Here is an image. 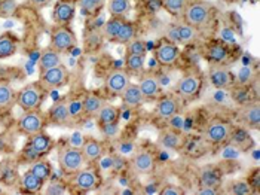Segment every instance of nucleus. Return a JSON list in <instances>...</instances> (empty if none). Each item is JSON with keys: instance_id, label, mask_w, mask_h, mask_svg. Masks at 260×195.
Wrapping results in <instances>:
<instances>
[{"instance_id": "f257e3e1", "label": "nucleus", "mask_w": 260, "mask_h": 195, "mask_svg": "<svg viewBox=\"0 0 260 195\" xmlns=\"http://www.w3.org/2000/svg\"><path fill=\"white\" fill-rule=\"evenodd\" d=\"M15 100H17V104L20 106L24 112L39 109V106L42 104V100H43V90H42V85L33 82V83L24 87L20 93L17 94Z\"/></svg>"}, {"instance_id": "f03ea898", "label": "nucleus", "mask_w": 260, "mask_h": 195, "mask_svg": "<svg viewBox=\"0 0 260 195\" xmlns=\"http://www.w3.org/2000/svg\"><path fill=\"white\" fill-rule=\"evenodd\" d=\"M58 164L64 173L75 175L80 169H83V164H85L83 154L80 149H76V148H70V146L62 148L58 154Z\"/></svg>"}, {"instance_id": "7ed1b4c3", "label": "nucleus", "mask_w": 260, "mask_h": 195, "mask_svg": "<svg viewBox=\"0 0 260 195\" xmlns=\"http://www.w3.org/2000/svg\"><path fill=\"white\" fill-rule=\"evenodd\" d=\"M211 17V5L207 2H197L186 8L184 11V20L192 27L205 25Z\"/></svg>"}, {"instance_id": "20e7f679", "label": "nucleus", "mask_w": 260, "mask_h": 195, "mask_svg": "<svg viewBox=\"0 0 260 195\" xmlns=\"http://www.w3.org/2000/svg\"><path fill=\"white\" fill-rule=\"evenodd\" d=\"M76 45H78V39H76L75 33L70 29H67L66 25H58L52 30L49 48H52L58 52H66V51H70L72 48H75Z\"/></svg>"}, {"instance_id": "39448f33", "label": "nucleus", "mask_w": 260, "mask_h": 195, "mask_svg": "<svg viewBox=\"0 0 260 195\" xmlns=\"http://www.w3.org/2000/svg\"><path fill=\"white\" fill-rule=\"evenodd\" d=\"M45 127V117L39 109L36 110H27L18 119V130L22 134L31 136L43 130Z\"/></svg>"}, {"instance_id": "423d86ee", "label": "nucleus", "mask_w": 260, "mask_h": 195, "mask_svg": "<svg viewBox=\"0 0 260 195\" xmlns=\"http://www.w3.org/2000/svg\"><path fill=\"white\" fill-rule=\"evenodd\" d=\"M69 78V70L66 66H57L52 69H48L45 72L40 73L39 83L45 88H58L61 85H64Z\"/></svg>"}, {"instance_id": "0eeeda50", "label": "nucleus", "mask_w": 260, "mask_h": 195, "mask_svg": "<svg viewBox=\"0 0 260 195\" xmlns=\"http://www.w3.org/2000/svg\"><path fill=\"white\" fill-rule=\"evenodd\" d=\"M231 131H232L231 124L223 122V121H214V122H211V124L205 128L204 138H205L208 143L217 145V143L226 142V140L229 138Z\"/></svg>"}, {"instance_id": "6e6552de", "label": "nucleus", "mask_w": 260, "mask_h": 195, "mask_svg": "<svg viewBox=\"0 0 260 195\" xmlns=\"http://www.w3.org/2000/svg\"><path fill=\"white\" fill-rule=\"evenodd\" d=\"M99 182L100 177L92 169H80L79 172L73 175V186L79 191H92L94 188H97Z\"/></svg>"}, {"instance_id": "1a4fd4ad", "label": "nucleus", "mask_w": 260, "mask_h": 195, "mask_svg": "<svg viewBox=\"0 0 260 195\" xmlns=\"http://www.w3.org/2000/svg\"><path fill=\"white\" fill-rule=\"evenodd\" d=\"M75 12H76V6L73 2H57L54 6V12H52V18L58 24V25H66L69 22H72L75 18Z\"/></svg>"}, {"instance_id": "9d476101", "label": "nucleus", "mask_w": 260, "mask_h": 195, "mask_svg": "<svg viewBox=\"0 0 260 195\" xmlns=\"http://www.w3.org/2000/svg\"><path fill=\"white\" fill-rule=\"evenodd\" d=\"M131 82H129V76H128V73L126 72H123V70H115V72H112L107 79H106V87H107V90L112 93V94H115V96H120V93L129 85Z\"/></svg>"}, {"instance_id": "9b49d317", "label": "nucleus", "mask_w": 260, "mask_h": 195, "mask_svg": "<svg viewBox=\"0 0 260 195\" xmlns=\"http://www.w3.org/2000/svg\"><path fill=\"white\" fill-rule=\"evenodd\" d=\"M179 54H180V48L177 46V43L165 42L156 49V60L162 66H171L179 59Z\"/></svg>"}, {"instance_id": "f8f14e48", "label": "nucleus", "mask_w": 260, "mask_h": 195, "mask_svg": "<svg viewBox=\"0 0 260 195\" xmlns=\"http://www.w3.org/2000/svg\"><path fill=\"white\" fill-rule=\"evenodd\" d=\"M133 170L139 175H150L155 170V158L149 152H139L131 159Z\"/></svg>"}, {"instance_id": "ddd939ff", "label": "nucleus", "mask_w": 260, "mask_h": 195, "mask_svg": "<svg viewBox=\"0 0 260 195\" xmlns=\"http://www.w3.org/2000/svg\"><path fill=\"white\" fill-rule=\"evenodd\" d=\"M197 30L195 27L186 24V25H171L168 29V38L173 40V43H189L195 39Z\"/></svg>"}, {"instance_id": "4468645a", "label": "nucleus", "mask_w": 260, "mask_h": 195, "mask_svg": "<svg viewBox=\"0 0 260 195\" xmlns=\"http://www.w3.org/2000/svg\"><path fill=\"white\" fill-rule=\"evenodd\" d=\"M241 122L250 130H259L260 127V107L259 103L247 104L240 114Z\"/></svg>"}, {"instance_id": "2eb2a0df", "label": "nucleus", "mask_w": 260, "mask_h": 195, "mask_svg": "<svg viewBox=\"0 0 260 195\" xmlns=\"http://www.w3.org/2000/svg\"><path fill=\"white\" fill-rule=\"evenodd\" d=\"M48 118H49V122L54 124V125H67L70 122V109L66 103H55L54 106H51L49 112H48Z\"/></svg>"}, {"instance_id": "dca6fc26", "label": "nucleus", "mask_w": 260, "mask_h": 195, "mask_svg": "<svg viewBox=\"0 0 260 195\" xmlns=\"http://www.w3.org/2000/svg\"><path fill=\"white\" fill-rule=\"evenodd\" d=\"M83 154V159L86 162H97L100 161L104 155V146L101 145V142L95 138H89L83 143V148L80 149Z\"/></svg>"}, {"instance_id": "f3484780", "label": "nucleus", "mask_w": 260, "mask_h": 195, "mask_svg": "<svg viewBox=\"0 0 260 195\" xmlns=\"http://www.w3.org/2000/svg\"><path fill=\"white\" fill-rule=\"evenodd\" d=\"M120 98H122V103L128 107H137V106L143 104V101H144V96L141 93L140 87L136 83H129L120 93Z\"/></svg>"}, {"instance_id": "a211bd4d", "label": "nucleus", "mask_w": 260, "mask_h": 195, "mask_svg": "<svg viewBox=\"0 0 260 195\" xmlns=\"http://www.w3.org/2000/svg\"><path fill=\"white\" fill-rule=\"evenodd\" d=\"M179 109H180V106H179V101L176 98L164 97L160 98L156 104V115L160 119H170V118L176 117Z\"/></svg>"}, {"instance_id": "6ab92c4d", "label": "nucleus", "mask_w": 260, "mask_h": 195, "mask_svg": "<svg viewBox=\"0 0 260 195\" xmlns=\"http://www.w3.org/2000/svg\"><path fill=\"white\" fill-rule=\"evenodd\" d=\"M176 90H177V93L180 94L181 97H193V96L198 93V90H200V80H198V78L192 76V75L183 76V78L177 82Z\"/></svg>"}, {"instance_id": "aec40b11", "label": "nucleus", "mask_w": 260, "mask_h": 195, "mask_svg": "<svg viewBox=\"0 0 260 195\" xmlns=\"http://www.w3.org/2000/svg\"><path fill=\"white\" fill-rule=\"evenodd\" d=\"M21 188L25 191V192H30V194H39L40 191L43 189V180L35 175L31 170L25 172L24 175L20 177Z\"/></svg>"}, {"instance_id": "412c9836", "label": "nucleus", "mask_w": 260, "mask_h": 195, "mask_svg": "<svg viewBox=\"0 0 260 195\" xmlns=\"http://www.w3.org/2000/svg\"><path fill=\"white\" fill-rule=\"evenodd\" d=\"M28 146L31 149H35L36 152H39V154H45V152L51 151V148L54 146V140H52V137L49 136V134H46L43 131H39V133L30 136Z\"/></svg>"}, {"instance_id": "4be33fe9", "label": "nucleus", "mask_w": 260, "mask_h": 195, "mask_svg": "<svg viewBox=\"0 0 260 195\" xmlns=\"http://www.w3.org/2000/svg\"><path fill=\"white\" fill-rule=\"evenodd\" d=\"M20 180V175L17 167L11 161H3L0 164V182L6 186H12Z\"/></svg>"}, {"instance_id": "5701e85b", "label": "nucleus", "mask_w": 260, "mask_h": 195, "mask_svg": "<svg viewBox=\"0 0 260 195\" xmlns=\"http://www.w3.org/2000/svg\"><path fill=\"white\" fill-rule=\"evenodd\" d=\"M60 64H62V61H61V52L52 49V48L43 51L42 55L39 57V63H38L40 73L45 72V70H48V69L57 67V66H60Z\"/></svg>"}, {"instance_id": "b1692460", "label": "nucleus", "mask_w": 260, "mask_h": 195, "mask_svg": "<svg viewBox=\"0 0 260 195\" xmlns=\"http://www.w3.org/2000/svg\"><path fill=\"white\" fill-rule=\"evenodd\" d=\"M18 49V40L11 33L0 35V59H9L15 55Z\"/></svg>"}, {"instance_id": "393cba45", "label": "nucleus", "mask_w": 260, "mask_h": 195, "mask_svg": "<svg viewBox=\"0 0 260 195\" xmlns=\"http://www.w3.org/2000/svg\"><path fill=\"white\" fill-rule=\"evenodd\" d=\"M210 82L214 88H228L229 85L234 83V75L229 72V70H224V69H216L210 73Z\"/></svg>"}, {"instance_id": "a878e982", "label": "nucleus", "mask_w": 260, "mask_h": 195, "mask_svg": "<svg viewBox=\"0 0 260 195\" xmlns=\"http://www.w3.org/2000/svg\"><path fill=\"white\" fill-rule=\"evenodd\" d=\"M158 143H159L160 148L164 149H168V151H176L179 149L183 143L180 134H177L176 131H171V130H167V131H162L158 137Z\"/></svg>"}, {"instance_id": "bb28decb", "label": "nucleus", "mask_w": 260, "mask_h": 195, "mask_svg": "<svg viewBox=\"0 0 260 195\" xmlns=\"http://www.w3.org/2000/svg\"><path fill=\"white\" fill-rule=\"evenodd\" d=\"M228 140L231 142L232 146L240 148V149H245V148L251 146V143H253L250 133L245 128H235V130L232 128Z\"/></svg>"}, {"instance_id": "cd10ccee", "label": "nucleus", "mask_w": 260, "mask_h": 195, "mask_svg": "<svg viewBox=\"0 0 260 195\" xmlns=\"http://www.w3.org/2000/svg\"><path fill=\"white\" fill-rule=\"evenodd\" d=\"M103 104H104L103 98L95 96V94H89L82 101V112L86 117H97V114L100 112Z\"/></svg>"}, {"instance_id": "c85d7f7f", "label": "nucleus", "mask_w": 260, "mask_h": 195, "mask_svg": "<svg viewBox=\"0 0 260 195\" xmlns=\"http://www.w3.org/2000/svg\"><path fill=\"white\" fill-rule=\"evenodd\" d=\"M200 182L202 186H211V188H219L221 185L220 172L214 167H205L200 176Z\"/></svg>"}, {"instance_id": "c756f323", "label": "nucleus", "mask_w": 260, "mask_h": 195, "mask_svg": "<svg viewBox=\"0 0 260 195\" xmlns=\"http://www.w3.org/2000/svg\"><path fill=\"white\" fill-rule=\"evenodd\" d=\"M119 119V110L112 106V104H103V107L100 109V112L97 114V121L101 127L107 125V124H115Z\"/></svg>"}, {"instance_id": "7c9ffc66", "label": "nucleus", "mask_w": 260, "mask_h": 195, "mask_svg": "<svg viewBox=\"0 0 260 195\" xmlns=\"http://www.w3.org/2000/svg\"><path fill=\"white\" fill-rule=\"evenodd\" d=\"M140 87L141 93L144 97H156L159 94L160 87H159V80L156 78H152V76H147V78L141 79V82L139 83Z\"/></svg>"}, {"instance_id": "2f4dec72", "label": "nucleus", "mask_w": 260, "mask_h": 195, "mask_svg": "<svg viewBox=\"0 0 260 195\" xmlns=\"http://www.w3.org/2000/svg\"><path fill=\"white\" fill-rule=\"evenodd\" d=\"M136 33H137L136 24L134 22H129V21H125V24L122 25L119 33L115 38V42H118L120 45H126V43H129L133 39H136Z\"/></svg>"}, {"instance_id": "473e14b6", "label": "nucleus", "mask_w": 260, "mask_h": 195, "mask_svg": "<svg viewBox=\"0 0 260 195\" xmlns=\"http://www.w3.org/2000/svg\"><path fill=\"white\" fill-rule=\"evenodd\" d=\"M125 24V20L122 17H112L103 27V35L110 40H115L116 35L119 33L122 25Z\"/></svg>"}, {"instance_id": "72a5a7b5", "label": "nucleus", "mask_w": 260, "mask_h": 195, "mask_svg": "<svg viewBox=\"0 0 260 195\" xmlns=\"http://www.w3.org/2000/svg\"><path fill=\"white\" fill-rule=\"evenodd\" d=\"M107 8L112 17H123L125 14L129 12L131 3L129 0H109Z\"/></svg>"}, {"instance_id": "f704fd0d", "label": "nucleus", "mask_w": 260, "mask_h": 195, "mask_svg": "<svg viewBox=\"0 0 260 195\" xmlns=\"http://www.w3.org/2000/svg\"><path fill=\"white\" fill-rule=\"evenodd\" d=\"M162 6L167 9V12L173 17L184 15V11L187 8L186 0H162Z\"/></svg>"}, {"instance_id": "c9c22d12", "label": "nucleus", "mask_w": 260, "mask_h": 195, "mask_svg": "<svg viewBox=\"0 0 260 195\" xmlns=\"http://www.w3.org/2000/svg\"><path fill=\"white\" fill-rule=\"evenodd\" d=\"M30 170L38 177H40L43 182H46L51 177V173H52V167H51V164L48 161H35L31 164Z\"/></svg>"}, {"instance_id": "e433bc0d", "label": "nucleus", "mask_w": 260, "mask_h": 195, "mask_svg": "<svg viewBox=\"0 0 260 195\" xmlns=\"http://www.w3.org/2000/svg\"><path fill=\"white\" fill-rule=\"evenodd\" d=\"M207 57L213 63H221L228 59V48L224 45H220V43H214L208 48Z\"/></svg>"}, {"instance_id": "4c0bfd02", "label": "nucleus", "mask_w": 260, "mask_h": 195, "mask_svg": "<svg viewBox=\"0 0 260 195\" xmlns=\"http://www.w3.org/2000/svg\"><path fill=\"white\" fill-rule=\"evenodd\" d=\"M17 97L14 88L8 83H0V107L9 106Z\"/></svg>"}, {"instance_id": "58836bf2", "label": "nucleus", "mask_w": 260, "mask_h": 195, "mask_svg": "<svg viewBox=\"0 0 260 195\" xmlns=\"http://www.w3.org/2000/svg\"><path fill=\"white\" fill-rule=\"evenodd\" d=\"M144 61H146V55H136V54H126L125 59V66L128 70L131 72H140L144 67Z\"/></svg>"}, {"instance_id": "ea45409f", "label": "nucleus", "mask_w": 260, "mask_h": 195, "mask_svg": "<svg viewBox=\"0 0 260 195\" xmlns=\"http://www.w3.org/2000/svg\"><path fill=\"white\" fill-rule=\"evenodd\" d=\"M253 192L251 186L245 180H235L229 186V194L232 195H250Z\"/></svg>"}, {"instance_id": "a19ab883", "label": "nucleus", "mask_w": 260, "mask_h": 195, "mask_svg": "<svg viewBox=\"0 0 260 195\" xmlns=\"http://www.w3.org/2000/svg\"><path fill=\"white\" fill-rule=\"evenodd\" d=\"M17 8H18L17 0H0V17H3V18L12 17L15 14Z\"/></svg>"}, {"instance_id": "79ce46f5", "label": "nucleus", "mask_w": 260, "mask_h": 195, "mask_svg": "<svg viewBox=\"0 0 260 195\" xmlns=\"http://www.w3.org/2000/svg\"><path fill=\"white\" fill-rule=\"evenodd\" d=\"M128 48H126V54H136V55H146V43L143 40L133 39L129 43H126Z\"/></svg>"}, {"instance_id": "37998d69", "label": "nucleus", "mask_w": 260, "mask_h": 195, "mask_svg": "<svg viewBox=\"0 0 260 195\" xmlns=\"http://www.w3.org/2000/svg\"><path fill=\"white\" fill-rule=\"evenodd\" d=\"M103 3H104V0H80V8H82V11L92 14L100 9Z\"/></svg>"}, {"instance_id": "c03bdc74", "label": "nucleus", "mask_w": 260, "mask_h": 195, "mask_svg": "<svg viewBox=\"0 0 260 195\" xmlns=\"http://www.w3.org/2000/svg\"><path fill=\"white\" fill-rule=\"evenodd\" d=\"M66 191H67V188L62 182H52L46 188V194L48 195H62L66 194Z\"/></svg>"}, {"instance_id": "a18cd8bd", "label": "nucleus", "mask_w": 260, "mask_h": 195, "mask_svg": "<svg viewBox=\"0 0 260 195\" xmlns=\"http://www.w3.org/2000/svg\"><path fill=\"white\" fill-rule=\"evenodd\" d=\"M248 185L251 186V189H253V191H257V192H259V189H260V170L259 169H256V170L253 172V175H250V177H248Z\"/></svg>"}, {"instance_id": "49530a36", "label": "nucleus", "mask_w": 260, "mask_h": 195, "mask_svg": "<svg viewBox=\"0 0 260 195\" xmlns=\"http://www.w3.org/2000/svg\"><path fill=\"white\" fill-rule=\"evenodd\" d=\"M160 195H183V189L180 186H174V185H167L162 188Z\"/></svg>"}, {"instance_id": "de8ad7c7", "label": "nucleus", "mask_w": 260, "mask_h": 195, "mask_svg": "<svg viewBox=\"0 0 260 195\" xmlns=\"http://www.w3.org/2000/svg\"><path fill=\"white\" fill-rule=\"evenodd\" d=\"M22 155H25V158L28 159V161H38L40 156H42V154H39V152H36L35 149H31L30 146H27V149L25 151H22Z\"/></svg>"}, {"instance_id": "09e8293b", "label": "nucleus", "mask_w": 260, "mask_h": 195, "mask_svg": "<svg viewBox=\"0 0 260 195\" xmlns=\"http://www.w3.org/2000/svg\"><path fill=\"white\" fill-rule=\"evenodd\" d=\"M101 128H103V133H104L106 136L113 137L115 134H116V131H118V122H115V124H107V125H103Z\"/></svg>"}, {"instance_id": "8fccbe9b", "label": "nucleus", "mask_w": 260, "mask_h": 195, "mask_svg": "<svg viewBox=\"0 0 260 195\" xmlns=\"http://www.w3.org/2000/svg\"><path fill=\"white\" fill-rule=\"evenodd\" d=\"M160 6H162V0H147V9H149V12H152V14L156 12Z\"/></svg>"}, {"instance_id": "3c124183", "label": "nucleus", "mask_w": 260, "mask_h": 195, "mask_svg": "<svg viewBox=\"0 0 260 195\" xmlns=\"http://www.w3.org/2000/svg\"><path fill=\"white\" fill-rule=\"evenodd\" d=\"M200 194L201 195H217L219 194V191H217V188H211V186H202V185H201Z\"/></svg>"}, {"instance_id": "603ef678", "label": "nucleus", "mask_w": 260, "mask_h": 195, "mask_svg": "<svg viewBox=\"0 0 260 195\" xmlns=\"http://www.w3.org/2000/svg\"><path fill=\"white\" fill-rule=\"evenodd\" d=\"M52 0H28V3L35 8H45L51 3Z\"/></svg>"}, {"instance_id": "864d4df0", "label": "nucleus", "mask_w": 260, "mask_h": 195, "mask_svg": "<svg viewBox=\"0 0 260 195\" xmlns=\"http://www.w3.org/2000/svg\"><path fill=\"white\" fill-rule=\"evenodd\" d=\"M2 151H5V140L3 138H0V152Z\"/></svg>"}, {"instance_id": "5fc2aeb1", "label": "nucleus", "mask_w": 260, "mask_h": 195, "mask_svg": "<svg viewBox=\"0 0 260 195\" xmlns=\"http://www.w3.org/2000/svg\"><path fill=\"white\" fill-rule=\"evenodd\" d=\"M223 2H232V0H223Z\"/></svg>"}]
</instances>
